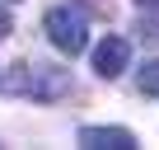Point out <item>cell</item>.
I'll use <instances>...</instances> for the list:
<instances>
[{
    "label": "cell",
    "instance_id": "obj_2",
    "mask_svg": "<svg viewBox=\"0 0 159 150\" xmlns=\"http://www.w3.org/2000/svg\"><path fill=\"white\" fill-rule=\"evenodd\" d=\"M42 28H47L52 47L66 52V56H80V52L89 47V19H84V10H75V5H56V10H47Z\"/></svg>",
    "mask_w": 159,
    "mask_h": 150
},
{
    "label": "cell",
    "instance_id": "obj_4",
    "mask_svg": "<svg viewBox=\"0 0 159 150\" xmlns=\"http://www.w3.org/2000/svg\"><path fill=\"white\" fill-rule=\"evenodd\" d=\"M80 145H89V150H136V136L126 127H80Z\"/></svg>",
    "mask_w": 159,
    "mask_h": 150
},
{
    "label": "cell",
    "instance_id": "obj_7",
    "mask_svg": "<svg viewBox=\"0 0 159 150\" xmlns=\"http://www.w3.org/2000/svg\"><path fill=\"white\" fill-rule=\"evenodd\" d=\"M136 5H154V0H136Z\"/></svg>",
    "mask_w": 159,
    "mask_h": 150
},
{
    "label": "cell",
    "instance_id": "obj_6",
    "mask_svg": "<svg viewBox=\"0 0 159 150\" xmlns=\"http://www.w3.org/2000/svg\"><path fill=\"white\" fill-rule=\"evenodd\" d=\"M10 28H14V19H10V10H0V38H10Z\"/></svg>",
    "mask_w": 159,
    "mask_h": 150
},
{
    "label": "cell",
    "instance_id": "obj_5",
    "mask_svg": "<svg viewBox=\"0 0 159 150\" xmlns=\"http://www.w3.org/2000/svg\"><path fill=\"white\" fill-rule=\"evenodd\" d=\"M140 94L159 99V61H145V66H140Z\"/></svg>",
    "mask_w": 159,
    "mask_h": 150
},
{
    "label": "cell",
    "instance_id": "obj_1",
    "mask_svg": "<svg viewBox=\"0 0 159 150\" xmlns=\"http://www.w3.org/2000/svg\"><path fill=\"white\" fill-rule=\"evenodd\" d=\"M0 80L19 99H38V103H52V99L70 94V70H61V66H28V61H19V66H10V75H0Z\"/></svg>",
    "mask_w": 159,
    "mask_h": 150
},
{
    "label": "cell",
    "instance_id": "obj_3",
    "mask_svg": "<svg viewBox=\"0 0 159 150\" xmlns=\"http://www.w3.org/2000/svg\"><path fill=\"white\" fill-rule=\"evenodd\" d=\"M126 61H131L126 38H103V42L94 47V70L103 75V80H117V75L126 70Z\"/></svg>",
    "mask_w": 159,
    "mask_h": 150
}]
</instances>
